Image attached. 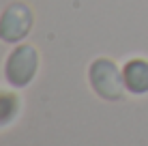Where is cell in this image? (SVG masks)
<instances>
[{
    "mask_svg": "<svg viewBox=\"0 0 148 146\" xmlns=\"http://www.w3.org/2000/svg\"><path fill=\"white\" fill-rule=\"evenodd\" d=\"M90 86L105 101H120L125 97V75L110 58H97L88 69Z\"/></svg>",
    "mask_w": 148,
    "mask_h": 146,
    "instance_id": "1",
    "label": "cell"
},
{
    "mask_svg": "<svg viewBox=\"0 0 148 146\" xmlns=\"http://www.w3.org/2000/svg\"><path fill=\"white\" fill-rule=\"evenodd\" d=\"M32 11L24 2H13L0 15V41L4 43H17L28 37L32 30Z\"/></svg>",
    "mask_w": 148,
    "mask_h": 146,
    "instance_id": "3",
    "label": "cell"
},
{
    "mask_svg": "<svg viewBox=\"0 0 148 146\" xmlns=\"http://www.w3.org/2000/svg\"><path fill=\"white\" fill-rule=\"evenodd\" d=\"M15 110H17V99L0 95V125H4L7 120H11L15 116Z\"/></svg>",
    "mask_w": 148,
    "mask_h": 146,
    "instance_id": "5",
    "label": "cell"
},
{
    "mask_svg": "<svg viewBox=\"0 0 148 146\" xmlns=\"http://www.w3.org/2000/svg\"><path fill=\"white\" fill-rule=\"evenodd\" d=\"M39 69V54L32 45H17L4 62V77L13 88H26Z\"/></svg>",
    "mask_w": 148,
    "mask_h": 146,
    "instance_id": "2",
    "label": "cell"
},
{
    "mask_svg": "<svg viewBox=\"0 0 148 146\" xmlns=\"http://www.w3.org/2000/svg\"><path fill=\"white\" fill-rule=\"evenodd\" d=\"M125 86L131 95H146L148 93V60L133 58L125 64Z\"/></svg>",
    "mask_w": 148,
    "mask_h": 146,
    "instance_id": "4",
    "label": "cell"
}]
</instances>
